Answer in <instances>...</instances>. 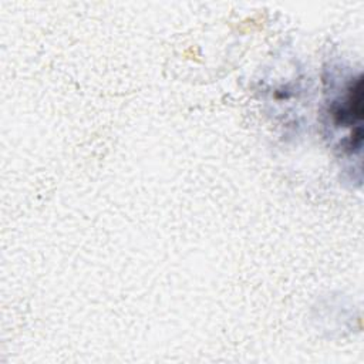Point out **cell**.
<instances>
[{
	"label": "cell",
	"mask_w": 364,
	"mask_h": 364,
	"mask_svg": "<svg viewBox=\"0 0 364 364\" xmlns=\"http://www.w3.org/2000/svg\"><path fill=\"white\" fill-rule=\"evenodd\" d=\"M363 80L361 75L350 80L343 91L330 107L331 121L334 127L348 129V136L344 146L354 154L361 149L363 142Z\"/></svg>",
	"instance_id": "cell-1"
}]
</instances>
